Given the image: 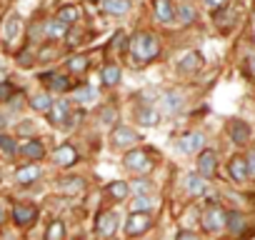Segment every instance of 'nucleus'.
<instances>
[{
  "mask_svg": "<svg viewBox=\"0 0 255 240\" xmlns=\"http://www.w3.org/2000/svg\"><path fill=\"white\" fill-rule=\"evenodd\" d=\"M43 80H48V85H50V90H53V93H65V90L70 88V80H68L65 75L48 73V75H43Z\"/></svg>",
  "mask_w": 255,
  "mask_h": 240,
  "instance_id": "24",
  "label": "nucleus"
},
{
  "mask_svg": "<svg viewBox=\"0 0 255 240\" xmlns=\"http://www.w3.org/2000/svg\"><path fill=\"white\" fill-rule=\"evenodd\" d=\"M115 120H118V110H115L113 105L100 108V113H98V123H100V125H113Z\"/></svg>",
  "mask_w": 255,
  "mask_h": 240,
  "instance_id": "30",
  "label": "nucleus"
},
{
  "mask_svg": "<svg viewBox=\"0 0 255 240\" xmlns=\"http://www.w3.org/2000/svg\"><path fill=\"white\" fill-rule=\"evenodd\" d=\"M78 15H80V13H78L75 5H65V8L58 10V20H63L65 25H73V23L78 20Z\"/></svg>",
  "mask_w": 255,
  "mask_h": 240,
  "instance_id": "31",
  "label": "nucleus"
},
{
  "mask_svg": "<svg viewBox=\"0 0 255 240\" xmlns=\"http://www.w3.org/2000/svg\"><path fill=\"white\" fill-rule=\"evenodd\" d=\"M228 135L235 145H245L250 140V125L245 120H230L228 123Z\"/></svg>",
  "mask_w": 255,
  "mask_h": 240,
  "instance_id": "8",
  "label": "nucleus"
},
{
  "mask_svg": "<svg viewBox=\"0 0 255 240\" xmlns=\"http://www.w3.org/2000/svg\"><path fill=\"white\" fill-rule=\"evenodd\" d=\"M90 3H95V0H90Z\"/></svg>",
  "mask_w": 255,
  "mask_h": 240,
  "instance_id": "49",
  "label": "nucleus"
},
{
  "mask_svg": "<svg viewBox=\"0 0 255 240\" xmlns=\"http://www.w3.org/2000/svg\"><path fill=\"white\" fill-rule=\"evenodd\" d=\"M13 85L10 83H0V103H8L10 98H13Z\"/></svg>",
  "mask_w": 255,
  "mask_h": 240,
  "instance_id": "38",
  "label": "nucleus"
},
{
  "mask_svg": "<svg viewBox=\"0 0 255 240\" xmlns=\"http://www.w3.org/2000/svg\"><path fill=\"white\" fill-rule=\"evenodd\" d=\"M245 163H248V175H255V150H250V153H248Z\"/></svg>",
  "mask_w": 255,
  "mask_h": 240,
  "instance_id": "39",
  "label": "nucleus"
},
{
  "mask_svg": "<svg viewBox=\"0 0 255 240\" xmlns=\"http://www.w3.org/2000/svg\"><path fill=\"white\" fill-rule=\"evenodd\" d=\"M245 218L240 215V213H228V228H230V233L233 235H240L243 230H245Z\"/></svg>",
  "mask_w": 255,
  "mask_h": 240,
  "instance_id": "29",
  "label": "nucleus"
},
{
  "mask_svg": "<svg viewBox=\"0 0 255 240\" xmlns=\"http://www.w3.org/2000/svg\"><path fill=\"white\" fill-rule=\"evenodd\" d=\"M138 120H140V125L153 128V125L160 123V113H158V108H153V105H143V108H138Z\"/></svg>",
  "mask_w": 255,
  "mask_h": 240,
  "instance_id": "18",
  "label": "nucleus"
},
{
  "mask_svg": "<svg viewBox=\"0 0 255 240\" xmlns=\"http://www.w3.org/2000/svg\"><path fill=\"white\" fill-rule=\"evenodd\" d=\"M68 70L70 73H85L88 70V58L85 55H73L68 60Z\"/></svg>",
  "mask_w": 255,
  "mask_h": 240,
  "instance_id": "35",
  "label": "nucleus"
},
{
  "mask_svg": "<svg viewBox=\"0 0 255 240\" xmlns=\"http://www.w3.org/2000/svg\"><path fill=\"white\" fill-rule=\"evenodd\" d=\"M0 83H5V70L0 68Z\"/></svg>",
  "mask_w": 255,
  "mask_h": 240,
  "instance_id": "46",
  "label": "nucleus"
},
{
  "mask_svg": "<svg viewBox=\"0 0 255 240\" xmlns=\"http://www.w3.org/2000/svg\"><path fill=\"white\" fill-rule=\"evenodd\" d=\"M20 15L18 13H10L8 18H5V23H3V35H5V40L8 43H15L18 38H20Z\"/></svg>",
  "mask_w": 255,
  "mask_h": 240,
  "instance_id": "13",
  "label": "nucleus"
},
{
  "mask_svg": "<svg viewBox=\"0 0 255 240\" xmlns=\"http://www.w3.org/2000/svg\"><path fill=\"white\" fill-rule=\"evenodd\" d=\"M40 178V168L38 165H23L20 170H18V175H15V180L20 183V185H30V183H35Z\"/></svg>",
  "mask_w": 255,
  "mask_h": 240,
  "instance_id": "20",
  "label": "nucleus"
},
{
  "mask_svg": "<svg viewBox=\"0 0 255 240\" xmlns=\"http://www.w3.org/2000/svg\"><path fill=\"white\" fill-rule=\"evenodd\" d=\"M108 193H110L115 200H125V198H128V193H130V185L123 183V180H113V183L108 185Z\"/></svg>",
  "mask_w": 255,
  "mask_h": 240,
  "instance_id": "27",
  "label": "nucleus"
},
{
  "mask_svg": "<svg viewBox=\"0 0 255 240\" xmlns=\"http://www.w3.org/2000/svg\"><path fill=\"white\" fill-rule=\"evenodd\" d=\"M43 143L40 140H28V143H23L20 145V155H25V158H30V160H40L43 158Z\"/></svg>",
  "mask_w": 255,
  "mask_h": 240,
  "instance_id": "21",
  "label": "nucleus"
},
{
  "mask_svg": "<svg viewBox=\"0 0 255 240\" xmlns=\"http://www.w3.org/2000/svg\"><path fill=\"white\" fill-rule=\"evenodd\" d=\"M205 3H208L210 8H225V3H228V0H205Z\"/></svg>",
  "mask_w": 255,
  "mask_h": 240,
  "instance_id": "43",
  "label": "nucleus"
},
{
  "mask_svg": "<svg viewBox=\"0 0 255 240\" xmlns=\"http://www.w3.org/2000/svg\"><path fill=\"white\" fill-rule=\"evenodd\" d=\"M63 190H65V193H80V190H83V180H80V178H65Z\"/></svg>",
  "mask_w": 255,
  "mask_h": 240,
  "instance_id": "37",
  "label": "nucleus"
},
{
  "mask_svg": "<svg viewBox=\"0 0 255 240\" xmlns=\"http://www.w3.org/2000/svg\"><path fill=\"white\" fill-rule=\"evenodd\" d=\"M205 145V135L203 133H198V130H193V133H185V135H180L178 138V150L180 153H200V148Z\"/></svg>",
  "mask_w": 255,
  "mask_h": 240,
  "instance_id": "5",
  "label": "nucleus"
},
{
  "mask_svg": "<svg viewBox=\"0 0 255 240\" xmlns=\"http://www.w3.org/2000/svg\"><path fill=\"white\" fill-rule=\"evenodd\" d=\"M133 190H135L138 195H145V193H148V183H145V180H135V183H133Z\"/></svg>",
  "mask_w": 255,
  "mask_h": 240,
  "instance_id": "40",
  "label": "nucleus"
},
{
  "mask_svg": "<svg viewBox=\"0 0 255 240\" xmlns=\"http://www.w3.org/2000/svg\"><path fill=\"white\" fill-rule=\"evenodd\" d=\"M3 123H5V118H3V115H0V128H3Z\"/></svg>",
  "mask_w": 255,
  "mask_h": 240,
  "instance_id": "48",
  "label": "nucleus"
},
{
  "mask_svg": "<svg viewBox=\"0 0 255 240\" xmlns=\"http://www.w3.org/2000/svg\"><path fill=\"white\" fill-rule=\"evenodd\" d=\"M150 225H153V220H150L148 213H133L130 218L125 220V233H128V235H140V233H145Z\"/></svg>",
  "mask_w": 255,
  "mask_h": 240,
  "instance_id": "7",
  "label": "nucleus"
},
{
  "mask_svg": "<svg viewBox=\"0 0 255 240\" xmlns=\"http://www.w3.org/2000/svg\"><path fill=\"white\" fill-rule=\"evenodd\" d=\"M0 150H3L5 155H15V153H18L15 138H10L8 133H0Z\"/></svg>",
  "mask_w": 255,
  "mask_h": 240,
  "instance_id": "34",
  "label": "nucleus"
},
{
  "mask_svg": "<svg viewBox=\"0 0 255 240\" xmlns=\"http://www.w3.org/2000/svg\"><path fill=\"white\" fill-rule=\"evenodd\" d=\"M95 98H98V93H95L93 85H80V88L75 90V100H78V103H93Z\"/></svg>",
  "mask_w": 255,
  "mask_h": 240,
  "instance_id": "32",
  "label": "nucleus"
},
{
  "mask_svg": "<svg viewBox=\"0 0 255 240\" xmlns=\"http://www.w3.org/2000/svg\"><path fill=\"white\" fill-rule=\"evenodd\" d=\"M50 105H53V100H50V95H48V93H38V95L30 100V108H33V110H38V113H48V110H50Z\"/></svg>",
  "mask_w": 255,
  "mask_h": 240,
  "instance_id": "28",
  "label": "nucleus"
},
{
  "mask_svg": "<svg viewBox=\"0 0 255 240\" xmlns=\"http://www.w3.org/2000/svg\"><path fill=\"white\" fill-rule=\"evenodd\" d=\"M218 168V153L215 150H200V158H198V173L203 178H210Z\"/></svg>",
  "mask_w": 255,
  "mask_h": 240,
  "instance_id": "11",
  "label": "nucleus"
},
{
  "mask_svg": "<svg viewBox=\"0 0 255 240\" xmlns=\"http://www.w3.org/2000/svg\"><path fill=\"white\" fill-rule=\"evenodd\" d=\"M175 240H200V238H198L195 233H190V230H180Z\"/></svg>",
  "mask_w": 255,
  "mask_h": 240,
  "instance_id": "41",
  "label": "nucleus"
},
{
  "mask_svg": "<svg viewBox=\"0 0 255 240\" xmlns=\"http://www.w3.org/2000/svg\"><path fill=\"white\" fill-rule=\"evenodd\" d=\"M155 18L165 25L175 23V8L170 5V0H155Z\"/></svg>",
  "mask_w": 255,
  "mask_h": 240,
  "instance_id": "16",
  "label": "nucleus"
},
{
  "mask_svg": "<svg viewBox=\"0 0 255 240\" xmlns=\"http://www.w3.org/2000/svg\"><path fill=\"white\" fill-rule=\"evenodd\" d=\"M63 238H65V225L60 220H53L48 233H45V240H63Z\"/></svg>",
  "mask_w": 255,
  "mask_h": 240,
  "instance_id": "33",
  "label": "nucleus"
},
{
  "mask_svg": "<svg viewBox=\"0 0 255 240\" xmlns=\"http://www.w3.org/2000/svg\"><path fill=\"white\" fill-rule=\"evenodd\" d=\"M53 160H55V165H60V168H70V165L78 163V150H75L73 145H60V148L53 153Z\"/></svg>",
  "mask_w": 255,
  "mask_h": 240,
  "instance_id": "12",
  "label": "nucleus"
},
{
  "mask_svg": "<svg viewBox=\"0 0 255 240\" xmlns=\"http://www.w3.org/2000/svg\"><path fill=\"white\" fill-rule=\"evenodd\" d=\"M175 18H178L180 25H190V23L195 20V8L188 5V3H180V8L175 10Z\"/></svg>",
  "mask_w": 255,
  "mask_h": 240,
  "instance_id": "26",
  "label": "nucleus"
},
{
  "mask_svg": "<svg viewBox=\"0 0 255 240\" xmlns=\"http://www.w3.org/2000/svg\"><path fill=\"white\" fill-rule=\"evenodd\" d=\"M70 115H73V113H70V103H68V100H63V98L53 100V105H50V110H48V118H50V123H53V125L65 128Z\"/></svg>",
  "mask_w": 255,
  "mask_h": 240,
  "instance_id": "4",
  "label": "nucleus"
},
{
  "mask_svg": "<svg viewBox=\"0 0 255 240\" xmlns=\"http://www.w3.org/2000/svg\"><path fill=\"white\" fill-rule=\"evenodd\" d=\"M68 28H70V25H65L63 20L53 18V20H48V23H45V35H48L50 40H60V38H65Z\"/></svg>",
  "mask_w": 255,
  "mask_h": 240,
  "instance_id": "19",
  "label": "nucleus"
},
{
  "mask_svg": "<svg viewBox=\"0 0 255 240\" xmlns=\"http://www.w3.org/2000/svg\"><path fill=\"white\" fill-rule=\"evenodd\" d=\"M110 140H113V145H115V148H133V145L140 140V135H138L133 128L120 125V128H115V130H113Z\"/></svg>",
  "mask_w": 255,
  "mask_h": 240,
  "instance_id": "6",
  "label": "nucleus"
},
{
  "mask_svg": "<svg viewBox=\"0 0 255 240\" xmlns=\"http://www.w3.org/2000/svg\"><path fill=\"white\" fill-rule=\"evenodd\" d=\"M228 225V213L220 208V205H210L205 213H203V228L210 230V233H218Z\"/></svg>",
  "mask_w": 255,
  "mask_h": 240,
  "instance_id": "2",
  "label": "nucleus"
},
{
  "mask_svg": "<svg viewBox=\"0 0 255 240\" xmlns=\"http://www.w3.org/2000/svg\"><path fill=\"white\" fill-rule=\"evenodd\" d=\"M123 165L128 168V170H133V173H148L150 168H153V163H150V158H148V153L145 150H130V153H125V158H123Z\"/></svg>",
  "mask_w": 255,
  "mask_h": 240,
  "instance_id": "3",
  "label": "nucleus"
},
{
  "mask_svg": "<svg viewBox=\"0 0 255 240\" xmlns=\"http://www.w3.org/2000/svg\"><path fill=\"white\" fill-rule=\"evenodd\" d=\"M100 78H103V83H105L108 88H113V85H118V83H120L123 73H120V68H118V65H105V68H103V73H100Z\"/></svg>",
  "mask_w": 255,
  "mask_h": 240,
  "instance_id": "25",
  "label": "nucleus"
},
{
  "mask_svg": "<svg viewBox=\"0 0 255 240\" xmlns=\"http://www.w3.org/2000/svg\"><path fill=\"white\" fill-rule=\"evenodd\" d=\"M200 65H203V55L198 50H190V53H185L178 60V70L180 73H195V70H200Z\"/></svg>",
  "mask_w": 255,
  "mask_h": 240,
  "instance_id": "14",
  "label": "nucleus"
},
{
  "mask_svg": "<svg viewBox=\"0 0 255 240\" xmlns=\"http://www.w3.org/2000/svg\"><path fill=\"white\" fill-rule=\"evenodd\" d=\"M35 218H38V210L33 205H15L13 208V220L18 225H30Z\"/></svg>",
  "mask_w": 255,
  "mask_h": 240,
  "instance_id": "17",
  "label": "nucleus"
},
{
  "mask_svg": "<svg viewBox=\"0 0 255 240\" xmlns=\"http://www.w3.org/2000/svg\"><path fill=\"white\" fill-rule=\"evenodd\" d=\"M115 228H118V213L108 210V213H100V215H98L95 230H98L100 238H110V235L115 233Z\"/></svg>",
  "mask_w": 255,
  "mask_h": 240,
  "instance_id": "9",
  "label": "nucleus"
},
{
  "mask_svg": "<svg viewBox=\"0 0 255 240\" xmlns=\"http://www.w3.org/2000/svg\"><path fill=\"white\" fill-rule=\"evenodd\" d=\"M130 53H133L135 60L148 63V60H153L160 53V40L150 30H140V33H135L130 38Z\"/></svg>",
  "mask_w": 255,
  "mask_h": 240,
  "instance_id": "1",
  "label": "nucleus"
},
{
  "mask_svg": "<svg viewBox=\"0 0 255 240\" xmlns=\"http://www.w3.org/2000/svg\"><path fill=\"white\" fill-rule=\"evenodd\" d=\"M113 45H115V48H123V45H125V33H118V35H115V43H113Z\"/></svg>",
  "mask_w": 255,
  "mask_h": 240,
  "instance_id": "44",
  "label": "nucleus"
},
{
  "mask_svg": "<svg viewBox=\"0 0 255 240\" xmlns=\"http://www.w3.org/2000/svg\"><path fill=\"white\" fill-rule=\"evenodd\" d=\"M103 10L110 15H125L130 10V3L128 0H103Z\"/></svg>",
  "mask_w": 255,
  "mask_h": 240,
  "instance_id": "23",
  "label": "nucleus"
},
{
  "mask_svg": "<svg viewBox=\"0 0 255 240\" xmlns=\"http://www.w3.org/2000/svg\"><path fill=\"white\" fill-rule=\"evenodd\" d=\"M18 63H20V65H30V63H33V55L25 50V53H20V55H18Z\"/></svg>",
  "mask_w": 255,
  "mask_h": 240,
  "instance_id": "42",
  "label": "nucleus"
},
{
  "mask_svg": "<svg viewBox=\"0 0 255 240\" xmlns=\"http://www.w3.org/2000/svg\"><path fill=\"white\" fill-rule=\"evenodd\" d=\"M150 205H153V200H150L148 195H138V198L133 200V213H148Z\"/></svg>",
  "mask_w": 255,
  "mask_h": 240,
  "instance_id": "36",
  "label": "nucleus"
},
{
  "mask_svg": "<svg viewBox=\"0 0 255 240\" xmlns=\"http://www.w3.org/2000/svg\"><path fill=\"white\" fill-rule=\"evenodd\" d=\"M185 188H188L190 195H203V193H205V178H203L200 173H190V175L185 178Z\"/></svg>",
  "mask_w": 255,
  "mask_h": 240,
  "instance_id": "22",
  "label": "nucleus"
},
{
  "mask_svg": "<svg viewBox=\"0 0 255 240\" xmlns=\"http://www.w3.org/2000/svg\"><path fill=\"white\" fill-rule=\"evenodd\" d=\"M160 108H163L168 115L180 113V110H183V95H180V90H165V93L160 95Z\"/></svg>",
  "mask_w": 255,
  "mask_h": 240,
  "instance_id": "10",
  "label": "nucleus"
},
{
  "mask_svg": "<svg viewBox=\"0 0 255 240\" xmlns=\"http://www.w3.org/2000/svg\"><path fill=\"white\" fill-rule=\"evenodd\" d=\"M228 173H230V178H233L235 183H243V180L250 178V175H248V163H245V158H240V155L230 158V163H228Z\"/></svg>",
  "mask_w": 255,
  "mask_h": 240,
  "instance_id": "15",
  "label": "nucleus"
},
{
  "mask_svg": "<svg viewBox=\"0 0 255 240\" xmlns=\"http://www.w3.org/2000/svg\"><path fill=\"white\" fill-rule=\"evenodd\" d=\"M3 215H5V213H3V205H0V223H3Z\"/></svg>",
  "mask_w": 255,
  "mask_h": 240,
  "instance_id": "47",
  "label": "nucleus"
},
{
  "mask_svg": "<svg viewBox=\"0 0 255 240\" xmlns=\"http://www.w3.org/2000/svg\"><path fill=\"white\" fill-rule=\"evenodd\" d=\"M248 68H250V73H253V75H255V55H253V58H250V63H248Z\"/></svg>",
  "mask_w": 255,
  "mask_h": 240,
  "instance_id": "45",
  "label": "nucleus"
}]
</instances>
